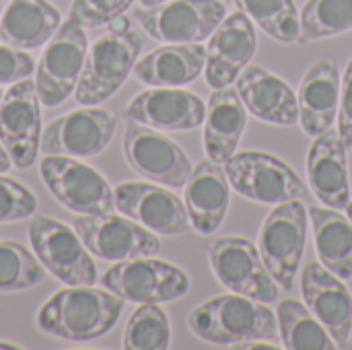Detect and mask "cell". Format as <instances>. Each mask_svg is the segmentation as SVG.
<instances>
[{
	"label": "cell",
	"mask_w": 352,
	"mask_h": 350,
	"mask_svg": "<svg viewBox=\"0 0 352 350\" xmlns=\"http://www.w3.org/2000/svg\"><path fill=\"white\" fill-rule=\"evenodd\" d=\"M124 299L93 285L66 287L54 293L37 311L41 332L70 342H89L105 336L120 320Z\"/></svg>",
	"instance_id": "6da1fadb"
},
{
	"label": "cell",
	"mask_w": 352,
	"mask_h": 350,
	"mask_svg": "<svg viewBox=\"0 0 352 350\" xmlns=\"http://www.w3.org/2000/svg\"><path fill=\"white\" fill-rule=\"evenodd\" d=\"M190 332L210 344L239 347L252 340H278V322L268 303L229 293L196 305L188 316Z\"/></svg>",
	"instance_id": "7a4b0ae2"
},
{
	"label": "cell",
	"mask_w": 352,
	"mask_h": 350,
	"mask_svg": "<svg viewBox=\"0 0 352 350\" xmlns=\"http://www.w3.org/2000/svg\"><path fill=\"white\" fill-rule=\"evenodd\" d=\"M144 47V37L136 29L107 31L97 37L87 52L74 99L80 105H101L126 83Z\"/></svg>",
	"instance_id": "3957f363"
},
{
	"label": "cell",
	"mask_w": 352,
	"mask_h": 350,
	"mask_svg": "<svg viewBox=\"0 0 352 350\" xmlns=\"http://www.w3.org/2000/svg\"><path fill=\"white\" fill-rule=\"evenodd\" d=\"M307 208L301 200L276 204L264 219L258 252L280 291H291L301 268L307 243Z\"/></svg>",
	"instance_id": "277c9868"
},
{
	"label": "cell",
	"mask_w": 352,
	"mask_h": 350,
	"mask_svg": "<svg viewBox=\"0 0 352 350\" xmlns=\"http://www.w3.org/2000/svg\"><path fill=\"white\" fill-rule=\"evenodd\" d=\"M231 188L258 204L276 206L307 194L303 179L280 157L264 151H241L225 163Z\"/></svg>",
	"instance_id": "5b68a950"
},
{
	"label": "cell",
	"mask_w": 352,
	"mask_h": 350,
	"mask_svg": "<svg viewBox=\"0 0 352 350\" xmlns=\"http://www.w3.org/2000/svg\"><path fill=\"white\" fill-rule=\"evenodd\" d=\"M101 287L128 303H171L188 295L190 276L175 264L153 256L122 260L101 276Z\"/></svg>",
	"instance_id": "8992f818"
},
{
	"label": "cell",
	"mask_w": 352,
	"mask_h": 350,
	"mask_svg": "<svg viewBox=\"0 0 352 350\" xmlns=\"http://www.w3.org/2000/svg\"><path fill=\"white\" fill-rule=\"evenodd\" d=\"M31 250L41 266L66 287L95 285L97 266L76 231L58 219L33 215L27 229Z\"/></svg>",
	"instance_id": "52a82bcc"
},
{
	"label": "cell",
	"mask_w": 352,
	"mask_h": 350,
	"mask_svg": "<svg viewBox=\"0 0 352 350\" xmlns=\"http://www.w3.org/2000/svg\"><path fill=\"white\" fill-rule=\"evenodd\" d=\"M87 52L85 27L66 19L43 45L35 66V91L41 105L58 107L74 93Z\"/></svg>",
	"instance_id": "ba28073f"
},
{
	"label": "cell",
	"mask_w": 352,
	"mask_h": 350,
	"mask_svg": "<svg viewBox=\"0 0 352 350\" xmlns=\"http://www.w3.org/2000/svg\"><path fill=\"white\" fill-rule=\"evenodd\" d=\"M39 175L50 194L74 215H109L116 210L113 190L93 167L66 155H45Z\"/></svg>",
	"instance_id": "9c48e42d"
},
{
	"label": "cell",
	"mask_w": 352,
	"mask_h": 350,
	"mask_svg": "<svg viewBox=\"0 0 352 350\" xmlns=\"http://www.w3.org/2000/svg\"><path fill=\"white\" fill-rule=\"evenodd\" d=\"M208 262L217 281L229 291L262 303L278 299L280 287L250 239L237 235L212 239L208 243Z\"/></svg>",
	"instance_id": "30bf717a"
},
{
	"label": "cell",
	"mask_w": 352,
	"mask_h": 350,
	"mask_svg": "<svg viewBox=\"0 0 352 350\" xmlns=\"http://www.w3.org/2000/svg\"><path fill=\"white\" fill-rule=\"evenodd\" d=\"M140 27L163 43H200L227 17L223 0H167L134 10Z\"/></svg>",
	"instance_id": "8fae6325"
},
{
	"label": "cell",
	"mask_w": 352,
	"mask_h": 350,
	"mask_svg": "<svg viewBox=\"0 0 352 350\" xmlns=\"http://www.w3.org/2000/svg\"><path fill=\"white\" fill-rule=\"evenodd\" d=\"M72 229L91 256L107 262L146 258L161 252L159 235L124 215H76Z\"/></svg>",
	"instance_id": "7c38bea8"
},
{
	"label": "cell",
	"mask_w": 352,
	"mask_h": 350,
	"mask_svg": "<svg viewBox=\"0 0 352 350\" xmlns=\"http://www.w3.org/2000/svg\"><path fill=\"white\" fill-rule=\"evenodd\" d=\"M0 142L19 169H29L41 151V101L35 80L8 85L0 99Z\"/></svg>",
	"instance_id": "4fadbf2b"
},
{
	"label": "cell",
	"mask_w": 352,
	"mask_h": 350,
	"mask_svg": "<svg viewBox=\"0 0 352 350\" xmlns=\"http://www.w3.org/2000/svg\"><path fill=\"white\" fill-rule=\"evenodd\" d=\"M118 118L99 105H82L52 120L41 132V151L45 155H66L74 159L103 153L116 136Z\"/></svg>",
	"instance_id": "5bb4252c"
},
{
	"label": "cell",
	"mask_w": 352,
	"mask_h": 350,
	"mask_svg": "<svg viewBox=\"0 0 352 350\" xmlns=\"http://www.w3.org/2000/svg\"><path fill=\"white\" fill-rule=\"evenodd\" d=\"M122 144L128 165L138 175L171 190L186 186L192 173V163L182 146L161 130L128 120Z\"/></svg>",
	"instance_id": "9a60e30c"
},
{
	"label": "cell",
	"mask_w": 352,
	"mask_h": 350,
	"mask_svg": "<svg viewBox=\"0 0 352 350\" xmlns=\"http://www.w3.org/2000/svg\"><path fill=\"white\" fill-rule=\"evenodd\" d=\"M116 210L148 231L165 237L184 235L192 229L186 202L165 186L144 182H124L113 190Z\"/></svg>",
	"instance_id": "2e32d148"
},
{
	"label": "cell",
	"mask_w": 352,
	"mask_h": 350,
	"mask_svg": "<svg viewBox=\"0 0 352 350\" xmlns=\"http://www.w3.org/2000/svg\"><path fill=\"white\" fill-rule=\"evenodd\" d=\"M258 50V35L252 19L237 10L227 14L223 23L208 37L204 78L210 89H225L233 85L239 72L254 60Z\"/></svg>",
	"instance_id": "e0dca14e"
},
{
	"label": "cell",
	"mask_w": 352,
	"mask_h": 350,
	"mask_svg": "<svg viewBox=\"0 0 352 350\" xmlns=\"http://www.w3.org/2000/svg\"><path fill=\"white\" fill-rule=\"evenodd\" d=\"M204 101L182 87H151L138 93L126 109L130 122L161 130L188 132L204 124Z\"/></svg>",
	"instance_id": "ac0fdd59"
},
{
	"label": "cell",
	"mask_w": 352,
	"mask_h": 350,
	"mask_svg": "<svg viewBox=\"0 0 352 350\" xmlns=\"http://www.w3.org/2000/svg\"><path fill=\"white\" fill-rule=\"evenodd\" d=\"M301 293L305 305L324 324L336 347L349 349L352 332V295L342 278L320 266V262H309L301 274Z\"/></svg>",
	"instance_id": "d6986e66"
},
{
	"label": "cell",
	"mask_w": 352,
	"mask_h": 350,
	"mask_svg": "<svg viewBox=\"0 0 352 350\" xmlns=\"http://www.w3.org/2000/svg\"><path fill=\"white\" fill-rule=\"evenodd\" d=\"M346 144L338 130L330 128L314 138L307 155V182L316 198L336 210H346L351 202Z\"/></svg>",
	"instance_id": "ffe728a7"
},
{
	"label": "cell",
	"mask_w": 352,
	"mask_h": 350,
	"mask_svg": "<svg viewBox=\"0 0 352 350\" xmlns=\"http://www.w3.org/2000/svg\"><path fill=\"white\" fill-rule=\"evenodd\" d=\"M235 83L245 109L254 118L276 126H293L299 122L297 93L280 76L258 64H248Z\"/></svg>",
	"instance_id": "44dd1931"
},
{
	"label": "cell",
	"mask_w": 352,
	"mask_h": 350,
	"mask_svg": "<svg viewBox=\"0 0 352 350\" xmlns=\"http://www.w3.org/2000/svg\"><path fill=\"white\" fill-rule=\"evenodd\" d=\"M184 188L192 229L200 235L217 233L231 204V184L221 163L210 159L200 161L192 169Z\"/></svg>",
	"instance_id": "7402d4cb"
},
{
	"label": "cell",
	"mask_w": 352,
	"mask_h": 350,
	"mask_svg": "<svg viewBox=\"0 0 352 350\" xmlns=\"http://www.w3.org/2000/svg\"><path fill=\"white\" fill-rule=\"evenodd\" d=\"M342 74L334 58L318 60L305 72L297 99H299V124L311 138L330 130L338 116Z\"/></svg>",
	"instance_id": "603a6c76"
},
{
	"label": "cell",
	"mask_w": 352,
	"mask_h": 350,
	"mask_svg": "<svg viewBox=\"0 0 352 350\" xmlns=\"http://www.w3.org/2000/svg\"><path fill=\"white\" fill-rule=\"evenodd\" d=\"M248 126V109L237 89H212L204 116V153L210 161L225 165L241 142Z\"/></svg>",
	"instance_id": "cb8c5ba5"
},
{
	"label": "cell",
	"mask_w": 352,
	"mask_h": 350,
	"mask_svg": "<svg viewBox=\"0 0 352 350\" xmlns=\"http://www.w3.org/2000/svg\"><path fill=\"white\" fill-rule=\"evenodd\" d=\"M206 66V47L200 43H167L148 52L134 66V76L146 87H186Z\"/></svg>",
	"instance_id": "d4e9b609"
},
{
	"label": "cell",
	"mask_w": 352,
	"mask_h": 350,
	"mask_svg": "<svg viewBox=\"0 0 352 350\" xmlns=\"http://www.w3.org/2000/svg\"><path fill=\"white\" fill-rule=\"evenodd\" d=\"M62 25L60 10L47 0H10L0 17V41L16 50H37Z\"/></svg>",
	"instance_id": "484cf974"
},
{
	"label": "cell",
	"mask_w": 352,
	"mask_h": 350,
	"mask_svg": "<svg viewBox=\"0 0 352 350\" xmlns=\"http://www.w3.org/2000/svg\"><path fill=\"white\" fill-rule=\"evenodd\" d=\"M316 252L324 268L342 281L352 278V223L336 208L309 206Z\"/></svg>",
	"instance_id": "4316f807"
},
{
	"label": "cell",
	"mask_w": 352,
	"mask_h": 350,
	"mask_svg": "<svg viewBox=\"0 0 352 350\" xmlns=\"http://www.w3.org/2000/svg\"><path fill=\"white\" fill-rule=\"evenodd\" d=\"M278 334L283 349L289 350H334L338 349L324 324L311 309L297 299H285L276 307Z\"/></svg>",
	"instance_id": "83f0119b"
},
{
	"label": "cell",
	"mask_w": 352,
	"mask_h": 350,
	"mask_svg": "<svg viewBox=\"0 0 352 350\" xmlns=\"http://www.w3.org/2000/svg\"><path fill=\"white\" fill-rule=\"evenodd\" d=\"M268 37L280 43H297L301 33V12L295 0H235Z\"/></svg>",
	"instance_id": "f1b7e54d"
},
{
	"label": "cell",
	"mask_w": 352,
	"mask_h": 350,
	"mask_svg": "<svg viewBox=\"0 0 352 350\" xmlns=\"http://www.w3.org/2000/svg\"><path fill=\"white\" fill-rule=\"evenodd\" d=\"M352 29V0H307L297 43H311Z\"/></svg>",
	"instance_id": "f546056e"
},
{
	"label": "cell",
	"mask_w": 352,
	"mask_h": 350,
	"mask_svg": "<svg viewBox=\"0 0 352 350\" xmlns=\"http://www.w3.org/2000/svg\"><path fill=\"white\" fill-rule=\"evenodd\" d=\"M171 344V326L159 303H142L128 320L124 330L126 350H165Z\"/></svg>",
	"instance_id": "4dcf8cb0"
},
{
	"label": "cell",
	"mask_w": 352,
	"mask_h": 350,
	"mask_svg": "<svg viewBox=\"0 0 352 350\" xmlns=\"http://www.w3.org/2000/svg\"><path fill=\"white\" fill-rule=\"evenodd\" d=\"M45 268L25 245L2 239L0 241V293H14L37 287L45 278Z\"/></svg>",
	"instance_id": "1f68e13d"
},
{
	"label": "cell",
	"mask_w": 352,
	"mask_h": 350,
	"mask_svg": "<svg viewBox=\"0 0 352 350\" xmlns=\"http://www.w3.org/2000/svg\"><path fill=\"white\" fill-rule=\"evenodd\" d=\"M37 210V198L35 194L19 184L16 179H10L0 173V223H14L33 217Z\"/></svg>",
	"instance_id": "d6a6232c"
},
{
	"label": "cell",
	"mask_w": 352,
	"mask_h": 350,
	"mask_svg": "<svg viewBox=\"0 0 352 350\" xmlns=\"http://www.w3.org/2000/svg\"><path fill=\"white\" fill-rule=\"evenodd\" d=\"M132 4L134 0H72L68 8V19L85 29H95L124 14Z\"/></svg>",
	"instance_id": "836d02e7"
},
{
	"label": "cell",
	"mask_w": 352,
	"mask_h": 350,
	"mask_svg": "<svg viewBox=\"0 0 352 350\" xmlns=\"http://www.w3.org/2000/svg\"><path fill=\"white\" fill-rule=\"evenodd\" d=\"M35 70L33 58L25 50L0 43V87L29 78Z\"/></svg>",
	"instance_id": "e575fe53"
},
{
	"label": "cell",
	"mask_w": 352,
	"mask_h": 350,
	"mask_svg": "<svg viewBox=\"0 0 352 350\" xmlns=\"http://www.w3.org/2000/svg\"><path fill=\"white\" fill-rule=\"evenodd\" d=\"M338 134L344 140L346 149H352V58L342 74L340 105H338Z\"/></svg>",
	"instance_id": "d590c367"
},
{
	"label": "cell",
	"mask_w": 352,
	"mask_h": 350,
	"mask_svg": "<svg viewBox=\"0 0 352 350\" xmlns=\"http://www.w3.org/2000/svg\"><path fill=\"white\" fill-rule=\"evenodd\" d=\"M126 29H130V19L126 14H120L107 23V31H126Z\"/></svg>",
	"instance_id": "8d00e7d4"
},
{
	"label": "cell",
	"mask_w": 352,
	"mask_h": 350,
	"mask_svg": "<svg viewBox=\"0 0 352 350\" xmlns=\"http://www.w3.org/2000/svg\"><path fill=\"white\" fill-rule=\"evenodd\" d=\"M10 167H12V159H10V155L6 153V149L0 142V173L10 171Z\"/></svg>",
	"instance_id": "74e56055"
},
{
	"label": "cell",
	"mask_w": 352,
	"mask_h": 350,
	"mask_svg": "<svg viewBox=\"0 0 352 350\" xmlns=\"http://www.w3.org/2000/svg\"><path fill=\"white\" fill-rule=\"evenodd\" d=\"M21 344H14V342H6V340H0V350H21Z\"/></svg>",
	"instance_id": "f35d334b"
},
{
	"label": "cell",
	"mask_w": 352,
	"mask_h": 350,
	"mask_svg": "<svg viewBox=\"0 0 352 350\" xmlns=\"http://www.w3.org/2000/svg\"><path fill=\"white\" fill-rule=\"evenodd\" d=\"M163 2H167V0H140V6H157Z\"/></svg>",
	"instance_id": "ab89813d"
},
{
	"label": "cell",
	"mask_w": 352,
	"mask_h": 350,
	"mask_svg": "<svg viewBox=\"0 0 352 350\" xmlns=\"http://www.w3.org/2000/svg\"><path fill=\"white\" fill-rule=\"evenodd\" d=\"M346 217L351 219V223H352V198H351V202H349V206H346Z\"/></svg>",
	"instance_id": "60d3db41"
},
{
	"label": "cell",
	"mask_w": 352,
	"mask_h": 350,
	"mask_svg": "<svg viewBox=\"0 0 352 350\" xmlns=\"http://www.w3.org/2000/svg\"><path fill=\"white\" fill-rule=\"evenodd\" d=\"M349 349H352V332H351V342H349Z\"/></svg>",
	"instance_id": "b9f144b4"
},
{
	"label": "cell",
	"mask_w": 352,
	"mask_h": 350,
	"mask_svg": "<svg viewBox=\"0 0 352 350\" xmlns=\"http://www.w3.org/2000/svg\"><path fill=\"white\" fill-rule=\"evenodd\" d=\"M2 10H4V8H2V2H0V17H2Z\"/></svg>",
	"instance_id": "7bdbcfd3"
},
{
	"label": "cell",
	"mask_w": 352,
	"mask_h": 350,
	"mask_svg": "<svg viewBox=\"0 0 352 350\" xmlns=\"http://www.w3.org/2000/svg\"><path fill=\"white\" fill-rule=\"evenodd\" d=\"M2 95H4V91H2V89H0V99H2Z\"/></svg>",
	"instance_id": "ee69618b"
}]
</instances>
